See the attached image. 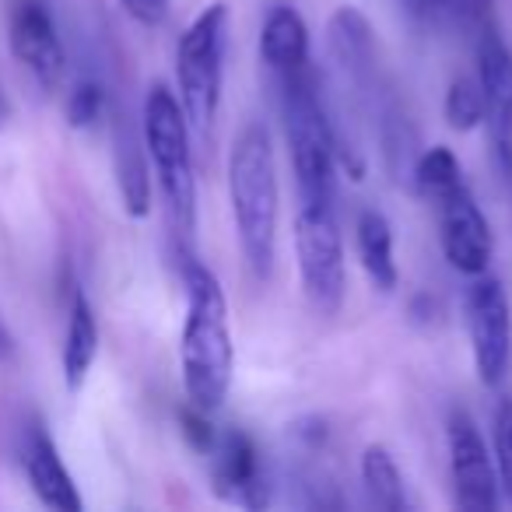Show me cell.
Returning <instances> with one entry per match:
<instances>
[{
  "instance_id": "6",
  "label": "cell",
  "mask_w": 512,
  "mask_h": 512,
  "mask_svg": "<svg viewBox=\"0 0 512 512\" xmlns=\"http://www.w3.org/2000/svg\"><path fill=\"white\" fill-rule=\"evenodd\" d=\"M295 256L309 306L320 316H337L348 295L344 239L334 204H299L295 214Z\"/></svg>"
},
{
  "instance_id": "23",
  "label": "cell",
  "mask_w": 512,
  "mask_h": 512,
  "mask_svg": "<svg viewBox=\"0 0 512 512\" xmlns=\"http://www.w3.org/2000/svg\"><path fill=\"white\" fill-rule=\"evenodd\" d=\"M64 113H67V123H71L74 130L95 127V123L102 120V113H106V88L92 78L78 81V85L71 88V95H67Z\"/></svg>"
},
{
  "instance_id": "10",
  "label": "cell",
  "mask_w": 512,
  "mask_h": 512,
  "mask_svg": "<svg viewBox=\"0 0 512 512\" xmlns=\"http://www.w3.org/2000/svg\"><path fill=\"white\" fill-rule=\"evenodd\" d=\"M207 456H211V481L218 498L242 505V509H264L271 502V481H267L260 449L249 432L225 428L218 432Z\"/></svg>"
},
{
  "instance_id": "30",
  "label": "cell",
  "mask_w": 512,
  "mask_h": 512,
  "mask_svg": "<svg viewBox=\"0 0 512 512\" xmlns=\"http://www.w3.org/2000/svg\"><path fill=\"white\" fill-rule=\"evenodd\" d=\"M8 120H11V102H8V95L0 92V130L8 127Z\"/></svg>"
},
{
  "instance_id": "12",
  "label": "cell",
  "mask_w": 512,
  "mask_h": 512,
  "mask_svg": "<svg viewBox=\"0 0 512 512\" xmlns=\"http://www.w3.org/2000/svg\"><path fill=\"white\" fill-rule=\"evenodd\" d=\"M477 85L484 92V127L505 165L512 162V50L495 25H484L477 39Z\"/></svg>"
},
{
  "instance_id": "3",
  "label": "cell",
  "mask_w": 512,
  "mask_h": 512,
  "mask_svg": "<svg viewBox=\"0 0 512 512\" xmlns=\"http://www.w3.org/2000/svg\"><path fill=\"white\" fill-rule=\"evenodd\" d=\"M141 137L151 169H155L158 193L169 211L172 232L193 239L197 232V172H193L190 123L179 106V95L162 81H155L144 95Z\"/></svg>"
},
{
  "instance_id": "27",
  "label": "cell",
  "mask_w": 512,
  "mask_h": 512,
  "mask_svg": "<svg viewBox=\"0 0 512 512\" xmlns=\"http://www.w3.org/2000/svg\"><path fill=\"white\" fill-rule=\"evenodd\" d=\"M18 358V337L15 330L8 327V320H4V313H0V365H8Z\"/></svg>"
},
{
  "instance_id": "17",
  "label": "cell",
  "mask_w": 512,
  "mask_h": 512,
  "mask_svg": "<svg viewBox=\"0 0 512 512\" xmlns=\"http://www.w3.org/2000/svg\"><path fill=\"white\" fill-rule=\"evenodd\" d=\"M355 249L362 260V271L369 278V285L383 295H393L400 285L397 260H393V228L386 221L383 211L365 207L355 221Z\"/></svg>"
},
{
  "instance_id": "20",
  "label": "cell",
  "mask_w": 512,
  "mask_h": 512,
  "mask_svg": "<svg viewBox=\"0 0 512 512\" xmlns=\"http://www.w3.org/2000/svg\"><path fill=\"white\" fill-rule=\"evenodd\" d=\"M411 179H414V190H418L428 204H435V200H442L446 193H453L456 186L463 183L460 158H456L453 148H446V144H435V148L421 151V155L414 158Z\"/></svg>"
},
{
  "instance_id": "4",
  "label": "cell",
  "mask_w": 512,
  "mask_h": 512,
  "mask_svg": "<svg viewBox=\"0 0 512 512\" xmlns=\"http://www.w3.org/2000/svg\"><path fill=\"white\" fill-rule=\"evenodd\" d=\"M281 116H285L299 204H334L337 127L323 106L320 85L309 64L281 74Z\"/></svg>"
},
{
  "instance_id": "22",
  "label": "cell",
  "mask_w": 512,
  "mask_h": 512,
  "mask_svg": "<svg viewBox=\"0 0 512 512\" xmlns=\"http://www.w3.org/2000/svg\"><path fill=\"white\" fill-rule=\"evenodd\" d=\"M491 460H495L498 491L512 502V397H502L491 418Z\"/></svg>"
},
{
  "instance_id": "19",
  "label": "cell",
  "mask_w": 512,
  "mask_h": 512,
  "mask_svg": "<svg viewBox=\"0 0 512 512\" xmlns=\"http://www.w3.org/2000/svg\"><path fill=\"white\" fill-rule=\"evenodd\" d=\"M358 474H362V488L369 495V502L383 512H404L411 505L407 498V484L400 474L393 453L383 442H369L362 449V460H358Z\"/></svg>"
},
{
  "instance_id": "21",
  "label": "cell",
  "mask_w": 512,
  "mask_h": 512,
  "mask_svg": "<svg viewBox=\"0 0 512 512\" xmlns=\"http://www.w3.org/2000/svg\"><path fill=\"white\" fill-rule=\"evenodd\" d=\"M484 92L477 85V78H453L446 88V99H442V116L456 134H470V130L484 127Z\"/></svg>"
},
{
  "instance_id": "14",
  "label": "cell",
  "mask_w": 512,
  "mask_h": 512,
  "mask_svg": "<svg viewBox=\"0 0 512 512\" xmlns=\"http://www.w3.org/2000/svg\"><path fill=\"white\" fill-rule=\"evenodd\" d=\"M22 467L36 498L53 512H81V495L71 470L60 460V449L43 428H29L22 442Z\"/></svg>"
},
{
  "instance_id": "25",
  "label": "cell",
  "mask_w": 512,
  "mask_h": 512,
  "mask_svg": "<svg viewBox=\"0 0 512 512\" xmlns=\"http://www.w3.org/2000/svg\"><path fill=\"white\" fill-rule=\"evenodd\" d=\"M120 8L144 29H158L169 18V0H120Z\"/></svg>"
},
{
  "instance_id": "16",
  "label": "cell",
  "mask_w": 512,
  "mask_h": 512,
  "mask_svg": "<svg viewBox=\"0 0 512 512\" xmlns=\"http://www.w3.org/2000/svg\"><path fill=\"white\" fill-rule=\"evenodd\" d=\"M260 60L278 78L309 64V25L295 8L278 4L264 18V29H260Z\"/></svg>"
},
{
  "instance_id": "8",
  "label": "cell",
  "mask_w": 512,
  "mask_h": 512,
  "mask_svg": "<svg viewBox=\"0 0 512 512\" xmlns=\"http://www.w3.org/2000/svg\"><path fill=\"white\" fill-rule=\"evenodd\" d=\"M446 449L456 505L467 512H495L502 505L495 460H491L477 421L463 407H453L446 418Z\"/></svg>"
},
{
  "instance_id": "11",
  "label": "cell",
  "mask_w": 512,
  "mask_h": 512,
  "mask_svg": "<svg viewBox=\"0 0 512 512\" xmlns=\"http://www.w3.org/2000/svg\"><path fill=\"white\" fill-rule=\"evenodd\" d=\"M8 43L15 60L46 88H53L64 81L67 71V53L60 43L57 22H53L46 0H18L15 11H11V25H8Z\"/></svg>"
},
{
  "instance_id": "15",
  "label": "cell",
  "mask_w": 512,
  "mask_h": 512,
  "mask_svg": "<svg viewBox=\"0 0 512 512\" xmlns=\"http://www.w3.org/2000/svg\"><path fill=\"white\" fill-rule=\"evenodd\" d=\"M113 165H116V186H120L123 211L130 218H148L151 214V165L144 151V137L127 123V116L116 120L113 130Z\"/></svg>"
},
{
  "instance_id": "29",
  "label": "cell",
  "mask_w": 512,
  "mask_h": 512,
  "mask_svg": "<svg viewBox=\"0 0 512 512\" xmlns=\"http://www.w3.org/2000/svg\"><path fill=\"white\" fill-rule=\"evenodd\" d=\"M407 4H411V11L421 18H439L453 8V0H407Z\"/></svg>"
},
{
  "instance_id": "5",
  "label": "cell",
  "mask_w": 512,
  "mask_h": 512,
  "mask_svg": "<svg viewBox=\"0 0 512 512\" xmlns=\"http://www.w3.org/2000/svg\"><path fill=\"white\" fill-rule=\"evenodd\" d=\"M225 46H228V4L214 0L186 25L176 46V85L186 123L207 134L218 120L221 85H225Z\"/></svg>"
},
{
  "instance_id": "7",
  "label": "cell",
  "mask_w": 512,
  "mask_h": 512,
  "mask_svg": "<svg viewBox=\"0 0 512 512\" xmlns=\"http://www.w3.org/2000/svg\"><path fill=\"white\" fill-rule=\"evenodd\" d=\"M467 337L474 372L484 386H498L512 365V309L502 281L477 274L467 292Z\"/></svg>"
},
{
  "instance_id": "1",
  "label": "cell",
  "mask_w": 512,
  "mask_h": 512,
  "mask_svg": "<svg viewBox=\"0 0 512 512\" xmlns=\"http://www.w3.org/2000/svg\"><path fill=\"white\" fill-rule=\"evenodd\" d=\"M186 316L179 334V369H183L186 400L204 411H218L232 390L235 344L228 327V302L218 274L207 264L183 260Z\"/></svg>"
},
{
  "instance_id": "13",
  "label": "cell",
  "mask_w": 512,
  "mask_h": 512,
  "mask_svg": "<svg viewBox=\"0 0 512 512\" xmlns=\"http://www.w3.org/2000/svg\"><path fill=\"white\" fill-rule=\"evenodd\" d=\"M327 46L330 57L337 60L351 85L362 92H372L379 85V50H376V32H372L369 18L358 8L344 4L330 15L327 22Z\"/></svg>"
},
{
  "instance_id": "2",
  "label": "cell",
  "mask_w": 512,
  "mask_h": 512,
  "mask_svg": "<svg viewBox=\"0 0 512 512\" xmlns=\"http://www.w3.org/2000/svg\"><path fill=\"white\" fill-rule=\"evenodd\" d=\"M228 200L246 271L256 281H271L278 260L281 186L274 144L264 123H246L228 155Z\"/></svg>"
},
{
  "instance_id": "28",
  "label": "cell",
  "mask_w": 512,
  "mask_h": 512,
  "mask_svg": "<svg viewBox=\"0 0 512 512\" xmlns=\"http://www.w3.org/2000/svg\"><path fill=\"white\" fill-rule=\"evenodd\" d=\"M453 8L460 11L467 22H484L491 11V0H453Z\"/></svg>"
},
{
  "instance_id": "18",
  "label": "cell",
  "mask_w": 512,
  "mask_h": 512,
  "mask_svg": "<svg viewBox=\"0 0 512 512\" xmlns=\"http://www.w3.org/2000/svg\"><path fill=\"white\" fill-rule=\"evenodd\" d=\"M99 358V320L85 292H74L71 313H67V334H64V383L67 390H81Z\"/></svg>"
},
{
  "instance_id": "9",
  "label": "cell",
  "mask_w": 512,
  "mask_h": 512,
  "mask_svg": "<svg viewBox=\"0 0 512 512\" xmlns=\"http://www.w3.org/2000/svg\"><path fill=\"white\" fill-rule=\"evenodd\" d=\"M435 214H439V246L449 267L467 274V278L488 271L491 256H495V235H491L488 218L477 207L467 183H460L453 193L435 200Z\"/></svg>"
},
{
  "instance_id": "26",
  "label": "cell",
  "mask_w": 512,
  "mask_h": 512,
  "mask_svg": "<svg viewBox=\"0 0 512 512\" xmlns=\"http://www.w3.org/2000/svg\"><path fill=\"white\" fill-rule=\"evenodd\" d=\"M435 316H439V302L432 295H414L411 299V323L414 327H432Z\"/></svg>"
},
{
  "instance_id": "24",
  "label": "cell",
  "mask_w": 512,
  "mask_h": 512,
  "mask_svg": "<svg viewBox=\"0 0 512 512\" xmlns=\"http://www.w3.org/2000/svg\"><path fill=\"white\" fill-rule=\"evenodd\" d=\"M179 432H183V439L190 442L197 453H211L214 439H218V432H214V425H211V411L190 404V400H186V407L179 411Z\"/></svg>"
}]
</instances>
